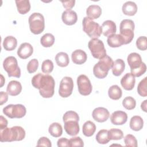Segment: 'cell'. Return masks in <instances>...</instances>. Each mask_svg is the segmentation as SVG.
<instances>
[{"mask_svg":"<svg viewBox=\"0 0 147 147\" xmlns=\"http://www.w3.org/2000/svg\"><path fill=\"white\" fill-rule=\"evenodd\" d=\"M146 105H147V100H145L141 104V108L145 112L147 111V110H146Z\"/></svg>","mask_w":147,"mask_h":147,"instance_id":"obj_49","label":"cell"},{"mask_svg":"<svg viewBox=\"0 0 147 147\" xmlns=\"http://www.w3.org/2000/svg\"><path fill=\"white\" fill-rule=\"evenodd\" d=\"M25 137V131L20 126L6 127L0 131L1 142H12L21 141Z\"/></svg>","mask_w":147,"mask_h":147,"instance_id":"obj_2","label":"cell"},{"mask_svg":"<svg viewBox=\"0 0 147 147\" xmlns=\"http://www.w3.org/2000/svg\"><path fill=\"white\" fill-rule=\"evenodd\" d=\"M71 59L74 63L80 65L86 61L87 55L84 51L82 49H76L72 53Z\"/></svg>","mask_w":147,"mask_h":147,"instance_id":"obj_20","label":"cell"},{"mask_svg":"<svg viewBox=\"0 0 147 147\" xmlns=\"http://www.w3.org/2000/svg\"><path fill=\"white\" fill-rule=\"evenodd\" d=\"M137 48L141 51H145L147 49V40L145 36H140L136 40Z\"/></svg>","mask_w":147,"mask_h":147,"instance_id":"obj_41","label":"cell"},{"mask_svg":"<svg viewBox=\"0 0 147 147\" xmlns=\"http://www.w3.org/2000/svg\"><path fill=\"white\" fill-rule=\"evenodd\" d=\"M122 105L127 110H133L136 107V101L133 97L127 96L122 100Z\"/></svg>","mask_w":147,"mask_h":147,"instance_id":"obj_37","label":"cell"},{"mask_svg":"<svg viewBox=\"0 0 147 147\" xmlns=\"http://www.w3.org/2000/svg\"><path fill=\"white\" fill-rule=\"evenodd\" d=\"M77 84L79 93L84 96L88 95L92 90V84L88 78L85 75H80L77 78Z\"/></svg>","mask_w":147,"mask_h":147,"instance_id":"obj_11","label":"cell"},{"mask_svg":"<svg viewBox=\"0 0 147 147\" xmlns=\"http://www.w3.org/2000/svg\"><path fill=\"white\" fill-rule=\"evenodd\" d=\"M108 45L112 48L119 47L124 44V40L120 34H114L107 37Z\"/></svg>","mask_w":147,"mask_h":147,"instance_id":"obj_22","label":"cell"},{"mask_svg":"<svg viewBox=\"0 0 147 147\" xmlns=\"http://www.w3.org/2000/svg\"><path fill=\"white\" fill-rule=\"evenodd\" d=\"M40 42L44 47H50L55 42V37L51 33H45L41 37Z\"/></svg>","mask_w":147,"mask_h":147,"instance_id":"obj_33","label":"cell"},{"mask_svg":"<svg viewBox=\"0 0 147 147\" xmlns=\"http://www.w3.org/2000/svg\"><path fill=\"white\" fill-rule=\"evenodd\" d=\"M57 145L59 147L61 146H69V140H68L66 138L63 137L60 138L58 140L57 142Z\"/></svg>","mask_w":147,"mask_h":147,"instance_id":"obj_46","label":"cell"},{"mask_svg":"<svg viewBox=\"0 0 147 147\" xmlns=\"http://www.w3.org/2000/svg\"><path fill=\"white\" fill-rule=\"evenodd\" d=\"M69 146H83L84 143L82 139L80 137H75L69 140Z\"/></svg>","mask_w":147,"mask_h":147,"instance_id":"obj_43","label":"cell"},{"mask_svg":"<svg viewBox=\"0 0 147 147\" xmlns=\"http://www.w3.org/2000/svg\"><path fill=\"white\" fill-rule=\"evenodd\" d=\"M16 6L18 11L21 14H25L30 9V4L29 0H16Z\"/></svg>","mask_w":147,"mask_h":147,"instance_id":"obj_29","label":"cell"},{"mask_svg":"<svg viewBox=\"0 0 147 147\" xmlns=\"http://www.w3.org/2000/svg\"><path fill=\"white\" fill-rule=\"evenodd\" d=\"M78 122L76 120H68L64 122V130L68 135L75 136L79 133L80 128Z\"/></svg>","mask_w":147,"mask_h":147,"instance_id":"obj_14","label":"cell"},{"mask_svg":"<svg viewBox=\"0 0 147 147\" xmlns=\"http://www.w3.org/2000/svg\"><path fill=\"white\" fill-rule=\"evenodd\" d=\"M33 52V48L32 45L28 42H24L20 45L17 50L18 56L22 59L29 57Z\"/></svg>","mask_w":147,"mask_h":147,"instance_id":"obj_16","label":"cell"},{"mask_svg":"<svg viewBox=\"0 0 147 147\" xmlns=\"http://www.w3.org/2000/svg\"><path fill=\"white\" fill-rule=\"evenodd\" d=\"M88 48L92 56L100 59L106 55V51L103 41L98 38H92L88 43Z\"/></svg>","mask_w":147,"mask_h":147,"instance_id":"obj_8","label":"cell"},{"mask_svg":"<svg viewBox=\"0 0 147 147\" xmlns=\"http://www.w3.org/2000/svg\"><path fill=\"white\" fill-rule=\"evenodd\" d=\"M113 59L107 55L99 59V61L94 65L93 73L98 79H103L108 74V72L113 65Z\"/></svg>","mask_w":147,"mask_h":147,"instance_id":"obj_3","label":"cell"},{"mask_svg":"<svg viewBox=\"0 0 147 147\" xmlns=\"http://www.w3.org/2000/svg\"><path fill=\"white\" fill-rule=\"evenodd\" d=\"M83 31L91 38H98L102 33L101 26L87 17H84L82 22Z\"/></svg>","mask_w":147,"mask_h":147,"instance_id":"obj_4","label":"cell"},{"mask_svg":"<svg viewBox=\"0 0 147 147\" xmlns=\"http://www.w3.org/2000/svg\"><path fill=\"white\" fill-rule=\"evenodd\" d=\"M74 88V82L71 77H64L60 83L59 94L62 98H67L72 94Z\"/></svg>","mask_w":147,"mask_h":147,"instance_id":"obj_10","label":"cell"},{"mask_svg":"<svg viewBox=\"0 0 147 147\" xmlns=\"http://www.w3.org/2000/svg\"><path fill=\"white\" fill-rule=\"evenodd\" d=\"M55 60L57 65L61 67H67L69 63L68 54L63 52H60L56 54L55 56Z\"/></svg>","mask_w":147,"mask_h":147,"instance_id":"obj_28","label":"cell"},{"mask_svg":"<svg viewBox=\"0 0 147 147\" xmlns=\"http://www.w3.org/2000/svg\"><path fill=\"white\" fill-rule=\"evenodd\" d=\"M63 22L67 25H72L75 24L78 20L76 13L72 10H66L64 11L61 15Z\"/></svg>","mask_w":147,"mask_h":147,"instance_id":"obj_17","label":"cell"},{"mask_svg":"<svg viewBox=\"0 0 147 147\" xmlns=\"http://www.w3.org/2000/svg\"><path fill=\"white\" fill-rule=\"evenodd\" d=\"M0 105H2L3 103H6L8 99V95L7 93L1 91L0 93Z\"/></svg>","mask_w":147,"mask_h":147,"instance_id":"obj_47","label":"cell"},{"mask_svg":"<svg viewBox=\"0 0 147 147\" xmlns=\"http://www.w3.org/2000/svg\"><path fill=\"white\" fill-rule=\"evenodd\" d=\"M37 146H47L51 147L52 146L51 141L46 137H42L40 138V139L37 141Z\"/></svg>","mask_w":147,"mask_h":147,"instance_id":"obj_44","label":"cell"},{"mask_svg":"<svg viewBox=\"0 0 147 147\" xmlns=\"http://www.w3.org/2000/svg\"><path fill=\"white\" fill-rule=\"evenodd\" d=\"M17 45V39L11 36L6 37L3 41V47L6 51H11L16 49Z\"/></svg>","mask_w":147,"mask_h":147,"instance_id":"obj_26","label":"cell"},{"mask_svg":"<svg viewBox=\"0 0 147 147\" xmlns=\"http://www.w3.org/2000/svg\"><path fill=\"white\" fill-rule=\"evenodd\" d=\"M108 94L111 99L118 100L121 98L122 91L118 85H113L109 88Z\"/></svg>","mask_w":147,"mask_h":147,"instance_id":"obj_31","label":"cell"},{"mask_svg":"<svg viewBox=\"0 0 147 147\" xmlns=\"http://www.w3.org/2000/svg\"><path fill=\"white\" fill-rule=\"evenodd\" d=\"M29 28L33 34H38L45 28V20L43 15L40 13H33L29 17Z\"/></svg>","mask_w":147,"mask_h":147,"instance_id":"obj_6","label":"cell"},{"mask_svg":"<svg viewBox=\"0 0 147 147\" xmlns=\"http://www.w3.org/2000/svg\"><path fill=\"white\" fill-rule=\"evenodd\" d=\"M129 125L130 129L133 130L139 131L143 127L144 121L140 116L134 115L131 118Z\"/></svg>","mask_w":147,"mask_h":147,"instance_id":"obj_27","label":"cell"},{"mask_svg":"<svg viewBox=\"0 0 147 147\" xmlns=\"http://www.w3.org/2000/svg\"><path fill=\"white\" fill-rule=\"evenodd\" d=\"M22 91L21 84L17 80L10 81L6 88V91L8 94L11 96H17L20 94Z\"/></svg>","mask_w":147,"mask_h":147,"instance_id":"obj_21","label":"cell"},{"mask_svg":"<svg viewBox=\"0 0 147 147\" xmlns=\"http://www.w3.org/2000/svg\"><path fill=\"white\" fill-rule=\"evenodd\" d=\"M101 28L103 34L106 37L115 34L117 31L116 25L115 22L111 20H106L104 21Z\"/></svg>","mask_w":147,"mask_h":147,"instance_id":"obj_19","label":"cell"},{"mask_svg":"<svg viewBox=\"0 0 147 147\" xmlns=\"http://www.w3.org/2000/svg\"><path fill=\"white\" fill-rule=\"evenodd\" d=\"M63 6L67 10H71V9L74 6L75 3V0H69V1H61Z\"/></svg>","mask_w":147,"mask_h":147,"instance_id":"obj_45","label":"cell"},{"mask_svg":"<svg viewBox=\"0 0 147 147\" xmlns=\"http://www.w3.org/2000/svg\"><path fill=\"white\" fill-rule=\"evenodd\" d=\"M1 86L2 87L3 85V84H4V83H5V79L3 78V76L2 75H1Z\"/></svg>","mask_w":147,"mask_h":147,"instance_id":"obj_50","label":"cell"},{"mask_svg":"<svg viewBox=\"0 0 147 147\" xmlns=\"http://www.w3.org/2000/svg\"><path fill=\"white\" fill-rule=\"evenodd\" d=\"M7 121L2 115L0 116V130H3L7 127Z\"/></svg>","mask_w":147,"mask_h":147,"instance_id":"obj_48","label":"cell"},{"mask_svg":"<svg viewBox=\"0 0 147 147\" xmlns=\"http://www.w3.org/2000/svg\"><path fill=\"white\" fill-rule=\"evenodd\" d=\"M63 122H65L68 120H76L79 121V117L77 113L74 111H67L63 117Z\"/></svg>","mask_w":147,"mask_h":147,"instance_id":"obj_40","label":"cell"},{"mask_svg":"<svg viewBox=\"0 0 147 147\" xmlns=\"http://www.w3.org/2000/svg\"><path fill=\"white\" fill-rule=\"evenodd\" d=\"M134 23L131 20L124 19L121 22L120 34L124 40V44H127L133 40L134 36Z\"/></svg>","mask_w":147,"mask_h":147,"instance_id":"obj_5","label":"cell"},{"mask_svg":"<svg viewBox=\"0 0 147 147\" xmlns=\"http://www.w3.org/2000/svg\"><path fill=\"white\" fill-rule=\"evenodd\" d=\"M96 130V126L91 121H86L83 125L82 131L83 134L86 137L92 136Z\"/></svg>","mask_w":147,"mask_h":147,"instance_id":"obj_30","label":"cell"},{"mask_svg":"<svg viewBox=\"0 0 147 147\" xmlns=\"http://www.w3.org/2000/svg\"><path fill=\"white\" fill-rule=\"evenodd\" d=\"M108 136L110 140H119L123 137V133L121 129L112 128L108 130Z\"/></svg>","mask_w":147,"mask_h":147,"instance_id":"obj_35","label":"cell"},{"mask_svg":"<svg viewBox=\"0 0 147 147\" xmlns=\"http://www.w3.org/2000/svg\"><path fill=\"white\" fill-rule=\"evenodd\" d=\"M38 67V61L36 59L30 60L27 64V70L29 73L32 74L35 72Z\"/></svg>","mask_w":147,"mask_h":147,"instance_id":"obj_42","label":"cell"},{"mask_svg":"<svg viewBox=\"0 0 147 147\" xmlns=\"http://www.w3.org/2000/svg\"><path fill=\"white\" fill-rule=\"evenodd\" d=\"M86 14L87 17L91 20L97 19L102 14V9L97 5H91L87 7Z\"/></svg>","mask_w":147,"mask_h":147,"instance_id":"obj_23","label":"cell"},{"mask_svg":"<svg viewBox=\"0 0 147 147\" xmlns=\"http://www.w3.org/2000/svg\"><path fill=\"white\" fill-rule=\"evenodd\" d=\"M122 10L124 14L132 16L137 13V6L133 1H127L122 5Z\"/></svg>","mask_w":147,"mask_h":147,"instance_id":"obj_24","label":"cell"},{"mask_svg":"<svg viewBox=\"0 0 147 147\" xmlns=\"http://www.w3.org/2000/svg\"><path fill=\"white\" fill-rule=\"evenodd\" d=\"M147 78L145 77L141 82L139 83L137 87V92L138 94L143 97H146L147 96Z\"/></svg>","mask_w":147,"mask_h":147,"instance_id":"obj_36","label":"cell"},{"mask_svg":"<svg viewBox=\"0 0 147 147\" xmlns=\"http://www.w3.org/2000/svg\"><path fill=\"white\" fill-rule=\"evenodd\" d=\"M135 76L131 73L126 74L121 80V84L122 87L126 90H131L135 85Z\"/></svg>","mask_w":147,"mask_h":147,"instance_id":"obj_18","label":"cell"},{"mask_svg":"<svg viewBox=\"0 0 147 147\" xmlns=\"http://www.w3.org/2000/svg\"><path fill=\"white\" fill-rule=\"evenodd\" d=\"M3 67L9 77L20 78L21 70L15 57L11 56L7 57L3 62Z\"/></svg>","mask_w":147,"mask_h":147,"instance_id":"obj_7","label":"cell"},{"mask_svg":"<svg viewBox=\"0 0 147 147\" xmlns=\"http://www.w3.org/2000/svg\"><path fill=\"white\" fill-rule=\"evenodd\" d=\"M127 61L130 67L131 72L142 67L145 64L142 61L141 56L136 52L130 53L127 57Z\"/></svg>","mask_w":147,"mask_h":147,"instance_id":"obj_12","label":"cell"},{"mask_svg":"<svg viewBox=\"0 0 147 147\" xmlns=\"http://www.w3.org/2000/svg\"><path fill=\"white\" fill-rule=\"evenodd\" d=\"M127 120V114L122 111H115L110 116V121L113 125H122Z\"/></svg>","mask_w":147,"mask_h":147,"instance_id":"obj_15","label":"cell"},{"mask_svg":"<svg viewBox=\"0 0 147 147\" xmlns=\"http://www.w3.org/2000/svg\"><path fill=\"white\" fill-rule=\"evenodd\" d=\"M48 131L52 136L54 137H59L63 133V128L59 123L53 122L49 125Z\"/></svg>","mask_w":147,"mask_h":147,"instance_id":"obj_32","label":"cell"},{"mask_svg":"<svg viewBox=\"0 0 147 147\" xmlns=\"http://www.w3.org/2000/svg\"><path fill=\"white\" fill-rule=\"evenodd\" d=\"M53 69V63L49 60L47 59L44 60L41 65V71L44 74H49Z\"/></svg>","mask_w":147,"mask_h":147,"instance_id":"obj_38","label":"cell"},{"mask_svg":"<svg viewBox=\"0 0 147 147\" xmlns=\"http://www.w3.org/2000/svg\"><path fill=\"white\" fill-rule=\"evenodd\" d=\"M124 142L126 146H131L137 147V141L136 137L130 134H127L124 138Z\"/></svg>","mask_w":147,"mask_h":147,"instance_id":"obj_39","label":"cell"},{"mask_svg":"<svg viewBox=\"0 0 147 147\" xmlns=\"http://www.w3.org/2000/svg\"><path fill=\"white\" fill-rule=\"evenodd\" d=\"M32 84L39 90L40 94L43 98H51L54 94L55 82L53 77L49 75L38 73L32 78Z\"/></svg>","mask_w":147,"mask_h":147,"instance_id":"obj_1","label":"cell"},{"mask_svg":"<svg viewBox=\"0 0 147 147\" xmlns=\"http://www.w3.org/2000/svg\"><path fill=\"white\" fill-rule=\"evenodd\" d=\"M92 116L95 121L98 122H104L108 119L110 113L107 109L99 107L93 110Z\"/></svg>","mask_w":147,"mask_h":147,"instance_id":"obj_13","label":"cell"},{"mask_svg":"<svg viewBox=\"0 0 147 147\" xmlns=\"http://www.w3.org/2000/svg\"><path fill=\"white\" fill-rule=\"evenodd\" d=\"M3 113L10 118H21L25 115L26 109L21 104H10L3 109Z\"/></svg>","mask_w":147,"mask_h":147,"instance_id":"obj_9","label":"cell"},{"mask_svg":"<svg viewBox=\"0 0 147 147\" xmlns=\"http://www.w3.org/2000/svg\"><path fill=\"white\" fill-rule=\"evenodd\" d=\"M111 68L113 74L116 76H118L124 71L125 63L122 59H118L113 63V65Z\"/></svg>","mask_w":147,"mask_h":147,"instance_id":"obj_25","label":"cell"},{"mask_svg":"<svg viewBox=\"0 0 147 147\" xmlns=\"http://www.w3.org/2000/svg\"><path fill=\"white\" fill-rule=\"evenodd\" d=\"M96 140L100 144H107L110 141L108 136V130L106 129L99 130L96 136Z\"/></svg>","mask_w":147,"mask_h":147,"instance_id":"obj_34","label":"cell"}]
</instances>
